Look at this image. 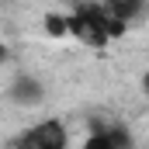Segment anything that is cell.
<instances>
[{
    "mask_svg": "<svg viewBox=\"0 0 149 149\" xmlns=\"http://www.w3.org/2000/svg\"><path fill=\"white\" fill-rule=\"evenodd\" d=\"M125 31H128V24L114 17L104 7V0H83L70 10V38H80L83 45L101 49L114 38H121Z\"/></svg>",
    "mask_w": 149,
    "mask_h": 149,
    "instance_id": "1",
    "label": "cell"
},
{
    "mask_svg": "<svg viewBox=\"0 0 149 149\" xmlns=\"http://www.w3.org/2000/svg\"><path fill=\"white\" fill-rule=\"evenodd\" d=\"M70 146V132L63 121H38L31 128H24L17 139H10V149H66Z\"/></svg>",
    "mask_w": 149,
    "mask_h": 149,
    "instance_id": "2",
    "label": "cell"
},
{
    "mask_svg": "<svg viewBox=\"0 0 149 149\" xmlns=\"http://www.w3.org/2000/svg\"><path fill=\"white\" fill-rule=\"evenodd\" d=\"M7 101L10 104H17V108H38L42 101H45V87H42V80L31 73H17L10 83H7Z\"/></svg>",
    "mask_w": 149,
    "mask_h": 149,
    "instance_id": "3",
    "label": "cell"
},
{
    "mask_svg": "<svg viewBox=\"0 0 149 149\" xmlns=\"http://www.w3.org/2000/svg\"><path fill=\"white\" fill-rule=\"evenodd\" d=\"M132 132L125 128V125H118V121H111V125H97L87 139H83V146L87 149H132Z\"/></svg>",
    "mask_w": 149,
    "mask_h": 149,
    "instance_id": "4",
    "label": "cell"
},
{
    "mask_svg": "<svg viewBox=\"0 0 149 149\" xmlns=\"http://www.w3.org/2000/svg\"><path fill=\"white\" fill-rule=\"evenodd\" d=\"M104 7L111 10L118 21H125V24H135L146 14V0H104Z\"/></svg>",
    "mask_w": 149,
    "mask_h": 149,
    "instance_id": "5",
    "label": "cell"
},
{
    "mask_svg": "<svg viewBox=\"0 0 149 149\" xmlns=\"http://www.w3.org/2000/svg\"><path fill=\"white\" fill-rule=\"evenodd\" d=\"M42 28H45L49 38H70V14H56V10H49L45 21H42Z\"/></svg>",
    "mask_w": 149,
    "mask_h": 149,
    "instance_id": "6",
    "label": "cell"
}]
</instances>
